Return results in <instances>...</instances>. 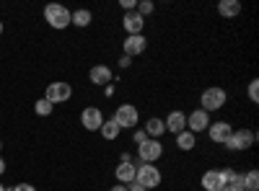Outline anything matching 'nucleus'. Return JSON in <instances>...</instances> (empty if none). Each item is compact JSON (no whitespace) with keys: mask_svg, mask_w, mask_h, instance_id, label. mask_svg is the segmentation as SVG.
Here are the masks:
<instances>
[{"mask_svg":"<svg viewBox=\"0 0 259 191\" xmlns=\"http://www.w3.org/2000/svg\"><path fill=\"white\" fill-rule=\"evenodd\" d=\"M135 163H138L135 165V183H140L145 191L161 186V171L153 163H140V160H135Z\"/></svg>","mask_w":259,"mask_h":191,"instance_id":"f257e3e1","label":"nucleus"},{"mask_svg":"<svg viewBox=\"0 0 259 191\" xmlns=\"http://www.w3.org/2000/svg\"><path fill=\"white\" fill-rule=\"evenodd\" d=\"M226 101H228V93L223 91V88H218V86H210V88H205L202 91V96H200V103H202V111H218V109H223L226 106Z\"/></svg>","mask_w":259,"mask_h":191,"instance_id":"f03ea898","label":"nucleus"},{"mask_svg":"<svg viewBox=\"0 0 259 191\" xmlns=\"http://www.w3.org/2000/svg\"><path fill=\"white\" fill-rule=\"evenodd\" d=\"M45 21H47L52 29L62 31V29H68V26H70V11L65 8V6L50 3V6L45 8Z\"/></svg>","mask_w":259,"mask_h":191,"instance_id":"7ed1b4c3","label":"nucleus"},{"mask_svg":"<svg viewBox=\"0 0 259 191\" xmlns=\"http://www.w3.org/2000/svg\"><path fill=\"white\" fill-rule=\"evenodd\" d=\"M112 119L119 124V130H135V126L140 124V114H138V109H135L133 103H122V106H117V111H114Z\"/></svg>","mask_w":259,"mask_h":191,"instance_id":"20e7f679","label":"nucleus"},{"mask_svg":"<svg viewBox=\"0 0 259 191\" xmlns=\"http://www.w3.org/2000/svg\"><path fill=\"white\" fill-rule=\"evenodd\" d=\"M254 142H256V135L251 130H233L231 137L226 140V147H228V150L241 153V150H249Z\"/></svg>","mask_w":259,"mask_h":191,"instance_id":"39448f33","label":"nucleus"},{"mask_svg":"<svg viewBox=\"0 0 259 191\" xmlns=\"http://www.w3.org/2000/svg\"><path fill=\"white\" fill-rule=\"evenodd\" d=\"M163 155V145L161 140H148L143 145H138V160L140 163H156Z\"/></svg>","mask_w":259,"mask_h":191,"instance_id":"423d86ee","label":"nucleus"},{"mask_svg":"<svg viewBox=\"0 0 259 191\" xmlns=\"http://www.w3.org/2000/svg\"><path fill=\"white\" fill-rule=\"evenodd\" d=\"M73 96V88H70V83H62V80H57V83H50L47 86V91H45V98L55 106V103H65Z\"/></svg>","mask_w":259,"mask_h":191,"instance_id":"0eeeda50","label":"nucleus"},{"mask_svg":"<svg viewBox=\"0 0 259 191\" xmlns=\"http://www.w3.org/2000/svg\"><path fill=\"white\" fill-rule=\"evenodd\" d=\"M80 124H83L89 132H99V130H101V124H104V114H101V109H96V106H89V109H83V114H80Z\"/></svg>","mask_w":259,"mask_h":191,"instance_id":"6e6552de","label":"nucleus"},{"mask_svg":"<svg viewBox=\"0 0 259 191\" xmlns=\"http://www.w3.org/2000/svg\"><path fill=\"white\" fill-rule=\"evenodd\" d=\"M231 132H233V126L228 121H210V126H207V137L215 145H226V140L231 137Z\"/></svg>","mask_w":259,"mask_h":191,"instance_id":"1a4fd4ad","label":"nucleus"},{"mask_svg":"<svg viewBox=\"0 0 259 191\" xmlns=\"http://www.w3.org/2000/svg\"><path fill=\"white\" fill-rule=\"evenodd\" d=\"M207 126H210V114H207V111H202V109L192 111V114L187 116V130H189L192 135H200V132H205Z\"/></svg>","mask_w":259,"mask_h":191,"instance_id":"9d476101","label":"nucleus"},{"mask_svg":"<svg viewBox=\"0 0 259 191\" xmlns=\"http://www.w3.org/2000/svg\"><path fill=\"white\" fill-rule=\"evenodd\" d=\"M122 49H124V54H127V57H138V54H143V52L148 49V39H145L143 34L127 36V39L122 41Z\"/></svg>","mask_w":259,"mask_h":191,"instance_id":"9b49d317","label":"nucleus"},{"mask_svg":"<svg viewBox=\"0 0 259 191\" xmlns=\"http://www.w3.org/2000/svg\"><path fill=\"white\" fill-rule=\"evenodd\" d=\"M122 26L130 36H135V34H143V26H145V18L138 13V11H127L124 18H122Z\"/></svg>","mask_w":259,"mask_h":191,"instance_id":"f8f14e48","label":"nucleus"},{"mask_svg":"<svg viewBox=\"0 0 259 191\" xmlns=\"http://www.w3.org/2000/svg\"><path fill=\"white\" fill-rule=\"evenodd\" d=\"M135 160H119V165L114 168V176H117V183H133L135 181Z\"/></svg>","mask_w":259,"mask_h":191,"instance_id":"ddd939ff","label":"nucleus"},{"mask_svg":"<svg viewBox=\"0 0 259 191\" xmlns=\"http://www.w3.org/2000/svg\"><path fill=\"white\" fill-rule=\"evenodd\" d=\"M163 124H166V132L179 135V132L187 130V114H184V111H171V114L163 119Z\"/></svg>","mask_w":259,"mask_h":191,"instance_id":"4468645a","label":"nucleus"},{"mask_svg":"<svg viewBox=\"0 0 259 191\" xmlns=\"http://www.w3.org/2000/svg\"><path fill=\"white\" fill-rule=\"evenodd\" d=\"M89 78H91L94 86H109V83H112V70L106 65H96V68H91Z\"/></svg>","mask_w":259,"mask_h":191,"instance_id":"2eb2a0df","label":"nucleus"},{"mask_svg":"<svg viewBox=\"0 0 259 191\" xmlns=\"http://www.w3.org/2000/svg\"><path fill=\"white\" fill-rule=\"evenodd\" d=\"M143 130H145L148 140H161V137H163V132H166V124H163V119L153 116V119H148V121H145Z\"/></svg>","mask_w":259,"mask_h":191,"instance_id":"dca6fc26","label":"nucleus"},{"mask_svg":"<svg viewBox=\"0 0 259 191\" xmlns=\"http://www.w3.org/2000/svg\"><path fill=\"white\" fill-rule=\"evenodd\" d=\"M218 13L223 18H236L241 13V3H239V0H221V3H218Z\"/></svg>","mask_w":259,"mask_h":191,"instance_id":"f3484780","label":"nucleus"},{"mask_svg":"<svg viewBox=\"0 0 259 191\" xmlns=\"http://www.w3.org/2000/svg\"><path fill=\"white\" fill-rule=\"evenodd\" d=\"M94 21V16H91V11L89 8H78V11H73L70 13V24L73 26H78V29H85Z\"/></svg>","mask_w":259,"mask_h":191,"instance_id":"a211bd4d","label":"nucleus"},{"mask_svg":"<svg viewBox=\"0 0 259 191\" xmlns=\"http://www.w3.org/2000/svg\"><path fill=\"white\" fill-rule=\"evenodd\" d=\"M194 145H197V135H192L189 130H184V132L177 135V147H179L182 153H189Z\"/></svg>","mask_w":259,"mask_h":191,"instance_id":"6ab92c4d","label":"nucleus"},{"mask_svg":"<svg viewBox=\"0 0 259 191\" xmlns=\"http://www.w3.org/2000/svg\"><path fill=\"white\" fill-rule=\"evenodd\" d=\"M202 188H205V191H221V188H223L218 171H205V173H202Z\"/></svg>","mask_w":259,"mask_h":191,"instance_id":"aec40b11","label":"nucleus"},{"mask_svg":"<svg viewBox=\"0 0 259 191\" xmlns=\"http://www.w3.org/2000/svg\"><path fill=\"white\" fill-rule=\"evenodd\" d=\"M101 137L104 140H117L119 137V124L114 121V119H104V124H101Z\"/></svg>","mask_w":259,"mask_h":191,"instance_id":"412c9836","label":"nucleus"},{"mask_svg":"<svg viewBox=\"0 0 259 191\" xmlns=\"http://www.w3.org/2000/svg\"><path fill=\"white\" fill-rule=\"evenodd\" d=\"M52 109H55V106H52L47 98H39V101L34 103V111H36V116H50V114H52Z\"/></svg>","mask_w":259,"mask_h":191,"instance_id":"4be33fe9","label":"nucleus"},{"mask_svg":"<svg viewBox=\"0 0 259 191\" xmlns=\"http://www.w3.org/2000/svg\"><path fill=\"white\" fill-rule=\"evenodd\" d=\"M244 188H246V191H259V173H256V171L244 173Z\"/></svg>","mask_w":259,"mask_h":191,"instance_id":"5701e85b","label":"nucleus"},{"mask_svg":"<svg viewBox=\"0 0 259 191\" xmlns=\"http://www.w3.org/2000/svg\"><path fill=\"white\" fill-rule=\"evenodd\" d=\"M135 11H138V13H140V16L145 18V16H150V13L156 11V6L150 3V0H140V3H138V8H135Z\"/></svg>","mask_w":259,"mask_h":191,"instance_id":"b1692460","label":"nucleus"},{"mask_svg":"<svg viewBox=\"0 0 259 191\" xmlns=\"http://www.w3.org/2000/svg\"><path fill=\"white\" fill-rule=\"evenodd\" d=\"M228 186H233L236 191H246V188H244V173H233L231 181H228Z\"/></svg>","mask_w":259,"mask_h":191,"instance_id":"393cba45","label":"nucleus"},{"mask_svg":"<svg viewBox=\"0 0 259 191\" xmlns=\"http://www.w3.org/2000/svg\"><path fill=\"white\" fill-rule=\"evenodd\" d=\"M249 101L251 103H259V80H251L249 83Z\"/></svg>","mask_w":259,"mask_h":191,"instance_id":"a878e982","label":"nucleus"},{"mask_svg":"<svg viewBox=\"0 0 259 191\" xmlns=\"http://www.w3.org/2000/svg\"><path fill=\"white\" fill-rule=\"evenodd\" d=\"M133 142H135V145H143V142H148V135H145V130H135V132H133Z\"/></svg>","mask_w":259,"mask_h":191,"instance_id":"bb28decb","label":"nucleus"},{"mask_svg":"<svg viewBox=\"0 0 259 191\" xmlns=\"http://www.w3.org/2000/svg\"><path fill=\"white\" fill-rule=\"evenodd\" d=\"M119 6L124 8V13H127V11H135V8H138V3H135V0H122Z\"/></svg>","mask_w":259,"mask_h":191,"instance_id":"cd10ccee","label":"nucleus"},{"mask_svg":"<svg viewBox=\"0 0 259 191\" xmlns=\"http://www.w3.org/2000/svg\"><path fill=\"white\" fill-rule=\"evenodd\" d=\"M130 65H133V57H127V54H122V57H119V68L124 70V68H130Z\"/></svg>","mask_w":259,"mask_h":191,"instance_id":"c85d7f7f","label":"nucleus"},{"mask_svg":"<svg viewBox=\"0 0 259 191\" xmlns=\"http://www.w3.org/2000/svg\"><path fill=\"white\" fill-rule=\"evenodd\" d=\"M13 188H16V191H36L31 183H18V186H13Z\"/></svg>","mask_w":259,"mask_h":191,"instance_id":"c756f323","label":"nucleus"},{"mask_svg":"<svg viewBox=\"0 0 259 191\" xmlns=\"http://www.w3.org/2000/svg\"><path fill=\"white\" fill-rule=\"evenodd\" d=\"M127 191H145V188H143L140 183H135V181H133V183H127Z\"/></svg>","mask_w":259,"mask_h":191,"instance_id":"7c9ffc66","label":"nucleus"},{"mask_svg":"<svg viewBox=\"0 0 259 191\" xmlns=\"http://www.w3.org/2000/svg\"><path fill=\"white\" fill-rule=\"evenodd\" d=\"M104 93H106V96H109V98L114 96V86H112V83H109V86H104Z\"/></svg>","mask_w":259,"mask_h":191,"instance_id":"2f4dec72","label":"nucleus"},{"mask_svg":"<svg viewBox=\"0 0 259 191\" xmlns=\"http://www.w3.org/2000/svg\"><path fill=\"white\" fill-rule=\"evenodd\" d=\"M112 191H127V186L124 183H117V186H112Z\"/></svg>","mask_w":259,"mask_h":191,"instance_id":"473e14b6","label":"nucleus"},{"mask_svg":"<svg viewBox=\"0 0 259 191\" xmlns=\"http://www.w3.org/2000/svg\"><path fill=\"white\" fill-rule=\"evenodd\" d=\"M3 173H6V160L0 158V176H3Z\"/></svg>","mask_w":259,"mask_h":191,"instance_id":"72a5a7b5","label":"nucleus"},{"mask_svg":"<svg viewBox=\"0 0 259 191\" xmlns=\"http://www.w3.org/2000/svg\"><path fill=\"white\" fill-rule=\"evenodd\" d=\"M221 191H236V188H233V186H223Z\"/></svg>","mask_w":259,"mask_h":191,"instance_id":"f704fd0d","label":"nucleus"},{"mask_svg":"<svg viewBox=\"0 0 259 191\" xmlns=\"http://www.w3.org/2000/svg\"><path fill=\"white\" fill-rule=\"evenodd\" d=\"M0 34H3V21H0Z\"/></svg>","mask_w":259,"mask_h":191,"instance_id":"c9c22d12","label":"nucleus"},{"mask_svg":"<svg viewBox=\"0 0 259 191\" xmlns=\"http://www.w3.org/2000/svg\"><path fill=\"white\" fill-rule=\"evenodd\" d=\"M0 191H6V186H3V183H0Z\"/></svg>","mask_w":259,"mask_h":191,"instance_id":"e433bc0d","label":"nucleus"},{"mask_svg":"<svg viewBox=\"0 0 259 191\" xmlns=\"http://www.w3.org/2000/svg\"><path fill=\"white\" fill-rule=\"evenodd\" d=\"M6 191H16V188H13V186H11V188H6Z\"/></svg>","mask_w":259,"mask_h":191,"instance_id":"4c0bfd02","label":"nucleus"},{"mask_svg":"<svg viewBox=\"0 0 259 191\" xmlns=\"http://www.w3.org/2000/svg\"><path fill=\"white\" fill-rule=\"evenodd\" d=\"M0 147H3V142H0Z\"/></svg>","mask_w":259,"mask_h":191,"instance_id":"58836bf2","label":"nucleus"}]
</instances>
